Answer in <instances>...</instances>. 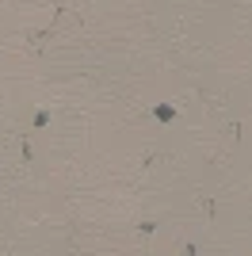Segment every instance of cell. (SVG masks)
<instances>
[{
    "instance_id": "1",
    "label": "cell",
    "mask_w": 252,
    "mask_h": 256,
    "mask_svg": "<svg viewBox=\"0 0 252 256\" xmlns=\"http://www.w3.org/2000/svg\"><path fill=\"white\" fill-rule=\"evenodd\" d=\"M157 118H160V122H172V118H176V111H172L168 104H157Z\"/></svg>"
}]
</instances>
